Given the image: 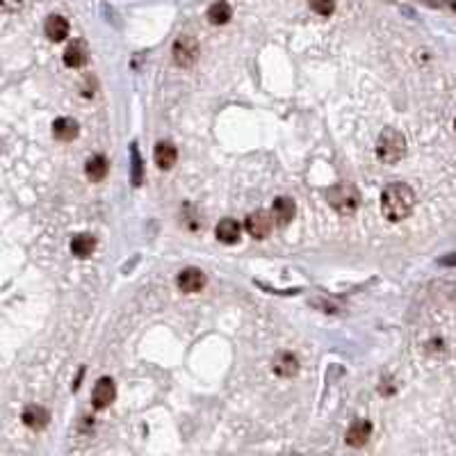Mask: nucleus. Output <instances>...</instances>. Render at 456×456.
<instances>
[{
	"instance_id": "nucleus-8",
	"label": "nucleus",
	"mask_w": 456,
	"mask_h": 456,
	"mask_svg": "<svg viewBox=\"0 0 456 456\" xmlns=\"http://www.w3.org/2000/svg\"><path fill=\"white\" fill-rule=\"evenodd\" d=\"M295 212H297L295 201L287 199V196H278V199L274 201V205H272V217L276 219L278 226H287V224H290V221L295 219Z\"/></svg>"
},
{
	"instance_id": "nucleus-4",
	"label": "nucleus",
	"mask_w": 456,
	"mask_h": 456,
	"mask_svg": "<svg viewBox=\"0 0 456 456\" xmlns=\"http://www.w3.org/2000/svg\"><path fill=\"white\" fill-rule=\"evenodd\" d=\"M328 201H331V205L336 208L338 212H342V215H351L358 208V194H356V190L349 185L333 187V190L328 192Z\"/></svg>"
},
{
	"instance_id": "nucleus-1",
	"label": "nucleus",
	"mask_w": 456,
	"mask_h": 456,
	"mask_svg": "<svg viewBox=\"0 0 456 456\" xmlns=\"http://www.w3.org/2000/svg\"><path fill=\"white\" fill-rule=\"evenodd\" d=\"M415 192L410 190L406 182H392L383 190L381 194V212L388 221L397 224V221L406 219L415 208Z\"/></svg>"
},
{
	"instance_id": "nucleus-13",
	"label": "nucleus",
	"mask_w": 456,
	"mask_h": 456,
	"mask_svg": "<svg viewBox=\"0 0 456 456\" xmlns=\"http://www.w3.org/2000/svg\"><path fill=\"white\" fill-rule=\"evenodd\" d=\"M272 367H274V372H276L278 377H295V374L299 372V361H297L295 354L283 351V354H278V356L274 358Z\"/></svg>"
},
{
	"instance_id": "nucleus-5",
	"label": "nucleus",
	"mask_w": 456,
	"mask_h": 456,
	"mask_svg": "<svg viewBox=\"0 0 456 456\" xmlns=\"http://www.w3.org/2000/svg\"><path fill=\"white\" fill-rule=\"evenodd\" d=\"M272 226H274L272 215L265 212V210H256L246 217V231H249V235L256 237V240H262V237L270 235Z\"/></svg>"
},
{
	"instance_id": "nucleus-14",
	"label": "nucleus",
	"mask_w": 456,
	"mask_h": 456,
	"mask_svg": "<svg viewBox=\"0 0 456 456\" xmlns=\"http://www.w3.org/2000/svg\"><path fill=\"white\" fill-rule=\"evenodd\" d=\"M53 135L59 141H73L78 137V121L69 119V116H59L53 123Z\"/></svg>"
},
{
	"instance_id": "nucleus-16",
	"label": "nucleus",
	"mask_w": 456,
	"mask_h": 456,
	"mask_svg": "<svg viewBox=\"0 0 456 456\" xmlns=\"http://www.w3.org/2000/svg\"><path fill=\"white\" fill-rule=\"evenodd\" d=\"M87 46H85L82 42H73L67 46V50H64V64H67L69 69H78L82 67L85 62H87Z\"/></svg>"
},
{
	"instance_id": "nucleus-22",
	"label": "nucleus",
	"mask_w": 456,
	"mask_h": 456,
	"mask_svg": "<svg viewBox=\"0 0 456 456\" xmlns=\"http://www.w3.org/2000/svg\"><path fill=\"white\" fill-rule=\"evenodd\" d=\"M25 0H3V9L5 12H18L23 7Z\"/></svg>"
},
{
	"instance_id": "nucleus-23",
	"label": "nucleus",
	"mask_w": 456,
	"mask_h": 456,
	"mask_svg": "<svg viewBox=\"0 0 456 456\" xmlns=\"http://www.w3.org/2000/svg\"><path fill=\"white\" fill-rule=\"evenodd\" d=\"M454 126H456V121H454Z\"/></svg>"
},
{
	"instance_id": "nucleus-11",
	"label": "nucleus",
	"mask_w": 456,
	"mask_h": 456,
	"mask_svg": "<svg viewBox=\"0 0 456 456\" xmlns=\"http://www.w3.org/2000/svg\"><path fill=\"white\" fill-rule=\"evenodd\" d=\"M369 436H372V424L365 422V420H356V422L347 429V443L351 445V447H363L369 440Z\"/></svg>"
},
{
	"instance_id": "nucleus-2",
	"label": "nucleus",
	"mask_w": 456,
	"mask_h": 456,
	"mask_svg": "<svg viewBox=\"0 0 456 456\" xmlns=\"http://www.w3.org/2000/svg\"><path fill=\"white\" fill-rule=\"evenodd\" d=\"M406 153V137L395 128H386L377 139V158L383 164H395Z\"/></svg>"
},
{
	"instance_id": "nucleus-19",
	"label": "nucleus",
	"mask_w": 456,
	"mask_h": 456,
	"mask_svg": "<svg viewBox=\"0 0 456 456\" xmlns=\"http://www.w3.org/2000/svg\"><path fill=\"white\" fill-rule=\"evenodd\" d=\"M231 16H233V9L226 0H217V3H212L208 7V21L212 25H224L231 21Z\"/></svg>"
},
{
	"instance_id": "nucleus-17",
	"label": "nucleus",
	"mask_w": 456,
	"mask_h": 456,
	"mask_svg": "<svg viewBox=\"0 0 456 456\" xmlns=\"http://www.w3.org/2000/svg\"><path fill=\"white\" fill-rule=\"evenodd\" d=\"M108 160H105V155H94V158L87 160V164H85V174H87V178L91 182H100L108 176Z\"/></svg>"
},
{
	"instance_id": "nucleus-10",
	"label": "nucleus",
	"mask_w": 456,
	"mask_h": 456,
	"mask_svg": "<svg viewBox=\"0 0 456 456\" xmlns=\"http://www.w3.org/2000/svg\"><path fill=\"white\" fill-rule=\"evenodd\" d=\"M44 32H46V37H48L50 42H62V39L69 37V21H67L64 16H57V14H53V16L46 18Z\"/></svg>"
},
{
	"instance_id": "nucleus-3",
	"label": "nucleus",
	"mask_w": 456,
	"mask_h": 456,
	"mask_svg": "<svg viewBox=\"0 0 456 456\" xmlns=\"http://www.w3.org/2000/svg\"><path fill=\"white\" fill-rule=\"evenodd\" d=\"M171 55H174V62L178 64V67H192L201 55L199 42H196L192 34H180V37L174 42Z\"/></svg>"
},
{
	"instance_id": "nucleus-18",
	"label": "nucleus",
	"mask_w": 456,
	"mask_h": 456,
	"mask_svg": "<svg viewBox=\"0 0 456 456\" xmlns=\"http://www.w3.org/2000/svg\"><path fill=\"white\" fill-rule=\"evenodd\" d=\"M94 249H96V240L89 233H80V235H75L73 240H71V251L78 258H89L91 253H94Z\"/></svg>"
},
{
	"instance_id": "nucleus-6",
	"label": "nucleus",
	"mask_w": 456,
	"mask_h": 456,
	"mask_svg": "<svg viewBox=\"0 0 456 456\" xmlns=\"http://www.w3.org/2000/svg\"><path fill=\"white\" fill-rule=\"evenodd\" d=\"M176 283H178V287L182 292H187V295H194V292H201L205 285V274L201 270H196V267H187V270H182L178 274V278H176Z\"/></svg>"
},
{
	"instance_id": "nucleus-9",
	"label": "nucleus",
	"mask_w": 456,
	"mask_h": 456,
	"mask_svg": "<svg viewBox=\"0 0 456 456\" xmlns=\"http://www.w3.org/2000/svg\"><path fill=\"white\" fill-rule=\"evenodd\" d=\"M50 413L44 406H28L23 410V424L32 431H42L44 427H48Z\"/></svg>"
},
{
	"instance_id": "nucleus-21",
	"label": "nucleus",
	"mask_w": 456,
	"mask_h": 456,
	"mask_svg": "<svg viewBox=\"0 0 456 456\" xmlns=\"http://www.w3.org/2000/svg\"><path fill=\"white\" fill-rule=\"evenodd\" d=\"M133 169H135V185H139L141 182V160H139V153H137V149H133Z\"/></svg>"
},
{
	"instance_id": "nucleus-7",
	"label": "nucleus",
	"mask_w": 456,
	"mask_h": 456,
	"mask_svg": "<svg viewBox=\"0 0 456 456\" xmlns=\"http://www.w3.org/2000/svg\"><path fill=\"white\" fill-rule=\"evenodd\" d=\"M116 397V388H114V381L108 377H103L98 383L94 386V392H91V402H94V408L103 410L108 408L110 404L114 402Z\"/></svg>"
},
{
	"instance_id": "nucleus-15",
	"label": "nucleus",
	"mask_w": 456,
	"mask_h": 456,
	"mask_svg": "<svg viewBox=\"0 0 456 456\" xmlns=\"http://www.w3.org/2000/svg\"><path fill=\"white\" fill-rule=\"evenodd\" d=\"M240 224H237L235 219H221L219 224H217L215 228V235L219 242H224V244H235L237 240H240Z\"/></svg>"
},
{
	"instance_id": "nucleus-12",
	"label": "nucleus",
	"mask_w": 456,
	"mask_h": 456,
	"mask_svg": "<svg viewBox=\"0 0 456 456\" xmlns=\"http://www.w3.org/2000/svg\"><path fill=\"white\" fill-rule=\"evenodd\" d=\"M153 160L160 169H171L178 160V153H176V146L171 141H160L153 151Z\"/></svg>"
},
{
	"instance_id": "nucleus-20",
	"label": "nucleus",
	"mask_w": 456,
	"mask_h": 456,
	"mask_svg": "<svg viewBox=\"0 0 456 456\" xmlns=\"http://www.w3.org/2000/svg\"><path fill=\"white\" fill-rule=\"evenodd\" d=\"M310 9L317 12L319 16H331L333 14V0H308Z\"/></svg>"
}]
</instances>
